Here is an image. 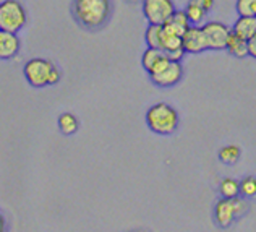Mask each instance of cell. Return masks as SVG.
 I'll list each match as a JSON object with an SVG mask.
<instances>
[{
  "mask_svg": "<svg viewBox=\"0 0 256 232\" xmlns=\"http://www.w3.org/2000/svg\"><path fill=\"white\" fill-rule=\"evenodd\" d=\"M110 0H75L73 12L80 25L84 28H99L110 17Z\"/></svg>",
  "mask_w": 256,
  "mask_h": 232,
  "instance_id": "obj_1",
  "label": "cell"
},
{
  "mask_svg": "<svg viewBox=\"0 0 256 232\" xmlns=\"http://www.w3.org/2000/svg\"><path fill=\"white\" fill-rule=\"evenodd\" d=\"M178 112L166 102H158L146 112V125L156 135H172L178 128Z\"/></svg>",
  "mask_w": 256,
  "mask_h": 232,
  "instance_id": "obj_2",
  "label": "cell"
},
{
  "mask_svg": "<svg viewBox=\"0 0 256 232\" xmlns=\"http://www.w3.org/2000/svg\"><path fill=\"white\" fill-rule=\"evenodd\" d=\"M26 81L34 88H46L57 85L60 81V70L56 64L42 57H34L28 60L23 67Z\"/></svg>",
  "mask_w": 256,
  "mask_h": 232,
  "instance_id": "obj_3",
  "label": "cell"
},
{
  "mask_svg": "<svg viewBox=\"0 0 256 232\" xmlns=\"http://www.w3.org/2000/svg\"><path fill=\"white\" fill-rule=\"evenodd\" d=\"M26 22H28V15L18 0L0 2V30L18 33L26 26Z\"/></svg>",
  "mask_w": 256,
  "mask_h": 232,
  "instance_id": "obj_4",
  "label": "cell"
},
{
  "mask_svg": "<svg viewBox=\"0 0 256 232\" xmlns=\"http://www.w3.org/2000/svg\"><path fill=\"white\" fill-rule=\"evenodd\" d=\"M246 209H248L246 203L244 200H240L238 196L237 198H222L216 203L214 219L218 222V226L222 229L230 227L237 217L246 213Z\"/></svg>",
  "mask_w": 256,
  "mask_h": 232,
  "instance_id": "obj_5",
  "label": "cell"
},
{
  "mask_svg": "<svg viewBox=\"0 0 256 232\" xmlns=\"http://www.w3.org/2000/svg\"><path fill=\"white\" fill-rule=\"evenodd\" d=\"M150 78L154 85L160 88L175 86L184 78V67H182L178 60H170L169 57H166L162 62L150 73Z\"/></svg>",
  "mask_w": 256,
  "mask_h": 232,
  "instance_id": "obj_6",
  "label": "cell"
},
{
  "mask_svg": "<svg viewBox=\"0 0 256 232\" xmlns=\"http://www.w3.org/2000/svg\"><path fill=\"white\" fill-rule=\"evenodd\" d=\"M174 12V0H143V15L150 25H164Z\"/></svg>",
  "mask_w": 256,
  "mask_h": 232,
  "instance_id": "obj_7",
  "label": "cell"
},
{
  "mask_svg": "<svg viewBox=\"0 0 256 232\" xmlns=\"http://www.w3.org/2000/svg\"><path fill=\"white\" fill-rule=\"evenodd\" d=\"M203 33L206 38V44L210 51H224L227 39L230 36L232 30L220 22H206L203 26Z\"/></svg>",
  "mask_w": 256,
  "mask_h": 232,
  "instance_id": "obj_8",
  "label": "cell"
},
{
  "mask_svg": "<svg viewBox=\"0 0 256 232\" xmlns=\"http://www.w3.org/2000/svg\"><path fill=\"white\" fill-rule=\"evenodd\" d=\"M182 47H184L185 54H201L208 51L203 28L196 25H190V28L182 34Z\"/></svg>",
  "mask_w": 256,
  "mask_h": 232,
  "instance_id": "obj_9",
  "label": "cell"
},
{
  "mask_svg": "<svg viewBox=\"0 0 256 232\" xmlns=\"http://www.w3.org/2000/svg\"><path fill=\"white\" fill-rule=\"evenodd\" d=\"M22 47V41L18 38V33L0 30V60H10L16 57Z\"/></svg>",
  "mask_w": 256,
  "mask_h": 232,
  "instance_id": "obj_10",
  "label": "cell"
},
{
  "mask_svg": "<svg viewBox=\"0 0 256 232\" xmlns=\"http://www.w3.org/2000/svg\"><path fill=\"white\" fill-rule=\"evenodd\" d=\"M162 28L169 33L177 34V36H182V34L190 28V22H188V18H186L184 10H175L172 13V17L162 25Z\"/></svg>",
  "mask_w": 256,
  "mask_h": 232,
  "instance_id": "obj_11",
  "label": "cell"
},
{
  "mask_svg": "<svg viewBox=\"0 0 256 232\" xmlns=\"http://www.w3.org/2000/svg\"><path fill=\"white\" fill-rule=\"evenodd\" d=\"M230 30L238 38L248 41L256 33V17H238Z\"/></svg>",
  "mask_w": 256,
  "mask_h": 232,
  "instance_id": "obj_12",
  "label": "cell"
},
{
  "mask_svg": "<svg viewBox=\"0 0 256 232\" xmlns=\"http://www.w3.org/2000/svg\"><path fill=\"white\" fill-rule=\"evenodd\" d=\"M166 57L167 56L162 49H158V47H148V49L143 52V56H141V65H143V68L148 73H151Z\"/></svg>",
  "mask_w": 256,
  "mask_h": 232,
  "instance_id": "obj_13",
  "label": "cell"
},
{
  "mask_svg": "<svg viewBox=\"0 0 256 232\" xmlns=\"http://www.w3.org/2000/svg\"><path fill=\"white\" fill-rule=\"evenodd\" d=\"M226 51L230 54L232 57H237V59L248 57V43H246V39H242V38L237 36V34L230 33V36H228L227 44H226Z\"/></svg>",
  "mask_w": 256,
  "mask_h": 232,
  "instance_id": "obj_14",
  "label": "cell"
},
{
  "mask_svg": "<svg viewBox=\"0 0 256 232\" xmlns=\"http://www.w3.org/2000/svg\"><path fill=\"white\" fill-rule=\"evenodd\" d=\"M185 15L188 18L190 25H196V26H203L206 23V17H208V12L201 7L196 0H190L185 7Z\"/></svg>",
  "mask_w": 256,
  "mask_h": 232,
  "instance_id": "obj_15",
  "label": "cell"
},
{
  "mask_svg": "<svg viewBox=\"0 0 256 232\" xmlns=\"http://www.w3.org/2000/svg\"><path fill=\"white\" fill-rule=\"evenodd\" d=\"M219 193L222 198H237L240 195V182L232 177H226L219 183Z\"/></svg>",
  "mask_w": 256,
  "mask_h": 232,
  "instance_id": "obj_16",
  "label": "cell"
},
{
  "mask_svg": "<svg viewBox=\"0 0 256 232\" xmlns=\"http://www.w3.org/2000/svg\"><path fill=\"white\" fill-rule=\"evenodd\" d=\"M58 128L64 135H75L80 128V122L73 114L65 112L58 117Z\"/></svg>",
  "mask_w": 256,
  "mask_h": 232,
  "instance_id": "obj_17",
  "label": "cell"
},
{
  "mask_svg": "<svg viewBox=\"0 0 256 232\" xmlns=\"http://www.w3.org/2000/svg\"><path fill=\"white\" fill-rule=\"evenodd\" d=\"M240 156H242L240 146H237V145H227L224 148H220L219 161L222 162V164L234 166V164H237V162H238Z\"/></svg>",
  "mask_w": 256,
  "mask_h": 232,
  "instance_id": "obj_18",
  "label": "cell"
},
{
  "mask_svg": "<svg viewBox=\"0 0 256 232\" xmlns=\"http://www.w3.org/2000/svg\"><path fill=\"white\" fill-rule=\"evenodd\" d=\"M160 38H162V25H150L144 33V41L148 47H160Z\"/></svg>",
  "mask_w": 256,
  "mask_h": 232,
  "instance_id": "obj_19",
  "label": "cell"
},
{
  "mask_svg": "<svg viewBox=\"0 0 256 232\" xmlns=\"http://www.w3.org/2000/svg\"><path fill=\"white\" fill-rule=\"evenodd\" d=\"M235 10L238 17H256V0H237Z\"/></svg>",
  "mask_w": 256,
  "mask_h": 232,
  "instance_id": "obj_20",
  "label": "cell"
},
{
  "mask_svg": "<svg viewBox=\"0 0 256 232\" xmlns=\"http://www.w3.org/2000/svg\"><path fill=\"white\" fill-rule=\"evenodd\" d=\"M240 193L246 198H254L256 196V177L248 175L240 182Z\"/></svg>",
  "mask_w": 256,
  "mask_h": 232,
  "instance_id": "obj_21",
  "label": "cell"
},
{
  "mask_svg": "<svg viewBox=\"0 0 256 232\" xmlns=\"http://www.w3.org/2000/svg\"><path fill=\"white\" fill-rule=\"evenodd\" d=\"M246 43H248V57L256 59V33L246 41Z\"/></svg>",
  "mask_w": 256,
  "mask_h": 232,
  "instance_id": "obj_22",
  "label": "cell"
},
{
  "mask_svg": "<svg viewBox=\"0 0 256 232\" xmlns=\"http://www.w3.org/2000/svg\"><path fill=\"white\" fill-rule=\"evenodd\" d=\"M196 2H198L201 7H203V9H204L208 13H210V12L214 9V0H196Z\"/></svg>",
  "mask_w": 256,
  "mask_h": 232,
  "instance_id": "obj_23",
  "label": "cell"
},
{
  "mask_svg": "<svg viewBox=\"0 0 256 232\" xmlns=\"http://www.w3.org/2000/svg\"><path fill=\"white\" fill-rule=\"evenodd\" d=\"M5 230V221H4V216L0 214V232Z\"/></svg>",
  "mask_w": 256,
  "mask_h": 232,
  "instance_id": "obj_24",
  "label": "cell"
}]
</instances>
